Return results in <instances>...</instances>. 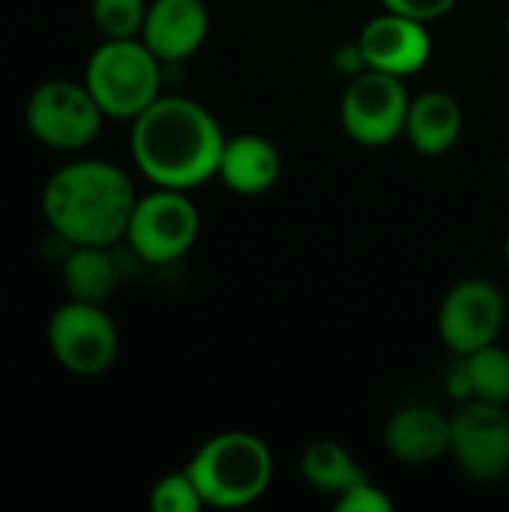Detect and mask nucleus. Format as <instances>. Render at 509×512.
Returning a JSON list of instances; mask_svg holds the SVG:
<instances>
[{
	"label": "nucleus",
	"mask_w": 509,
	"mask_h": 512,
	"mask_svg": "<svg viewBox=\"0 0 509 512\" xmlns=\"http://www.w3.org/2000/svg\"><path fill=\"white\" fill-rule=\"evenodd\" d=\"M225 129L216 114L189 96H159L129 129V153L150 186L192 192L219 174Z\"/></svg>",
	"instance_id": "nucleus-1"
},
{
	"label": "nucleus",
	"mask_w": 509,
	"mask_h": 512,
	"mask_svg": "<svg viewBox=\"0 0 509 512\" xmlns=\"http://www.w3.org/2000/svg\"><path fill=\"white\" fill-rule=\"evenodd\" d=\"M135 201L132 177L96 156H75L57 165L39 195L45 225L63 246L120 243Z\"/></svg>",
	"instance_id": "nucleus-2"
},
{
	"label": "nucleus",
	"mask_w": 509,
	"mask_h": 512,
	"mask_svg": "<svg viewBox=\"0 0 509 512\" xmlns=\"http://www.w3.org/2000/svg\"><path fill=\"white\" fill-rule=\"evenodd\" d=\"M201 498L213 510H240L267 495L276 459L264 438L252 432H219L186 462Z\"/></svg>",
	"instance_id": "nucleus-3"
},
{
	"label": "nucleus",
	"mask_w": 509,
	"mask_h": 512,
	"mask_svg": "<svg viewBox=\"0 0 509 512\" xmlns=\"http://www.w3.org/2000/svg\"><path fill=\"white\" fill-rule=\"evenodd\" d=\"M162 60L144 45L141 36L132 39H102L87 63L84 84L111 120H135L150 102L162 96Z\"/></svg>",
	"instance_id": "nucleus-4"
},
{
	"label": "nucleus",
	"mask_w": 509,
	"mask_h": 512,
	"mask_svg": "<svg viewBox=\"0 0 509 512\" xmlns=\"http://www.w3.org/2000/svg\"><path fill=\"white\" fill-rule=\"evenodd\" d=\"M105 111L93 99L84 81L48 78L30 90L24 102V126L30 138L57 153L87 150L105 123Z\"/></svg>",
	"instance_id": "nucleus-5"
},
{
	"label": "nucleus",
	"mask_w": 509,
	"mask_h": 512,
	"mask_svg": "<svg viewBox=\"0 0 509 512\" xmlns=\"http://www.w3.org/2000/svg\"><path fill=\"white\" fill-rule=\"evenodd\" d=\"M198 234L201 213L189 192L153 186L147 195H138L123 240L144 264L165 267L186 258Z\"/></svg>",
	"instance_id": "nucleus-6"
},
{
	"label": "nucleus",
	"mask_w": 509,
	"mask_h": 512,
	"mask_svg": "<svg viewBox=\"0 0 509 512\" xmlns=\"http://www.w3.org/2000/svg\"><path fill=\"white\" fill-rule=\"evenodd\" d=\"M45 342L54 363L75 378L105 375L120 351V333L108 309L72 297L51 312Z\"/></svg>",
	"instance_id": "nucleus-7"
},
{
	"label": "nucleus",
	"mask_w": 509,
	"mask_h": 512,
	"mask_svg": "<svg viewBox=\"0 0 509 512\" xmlns=\"http://www.w3.org/2000/svg\"><path fill=\"white\" fill-rule=\"evenodd\" d=\"M408 105L411 93L405 87V78L363 69L360 75L345 81L339 120L351 141L363 147H384L402 138Z\"/></svg>",
	"instance_id": "nucleus-8"
},
{
	"label": "nucleus",
	"mask_w": 509,
	"mask_h": 512,
	"mask_svg": "<svg viewBox=\"0 0 509 512\" xmlns=\"http://www.w3.org/2000/svg\"><path fill=\"white\" fill-rule=\"evenodd\" d=\"M450 456L477 483H498L509 474V411L492 402H462L450 417Z\"/></svg>",
	"instance_id": "nucleus-9"
},
{
	"label": "nucleus",
	"mask_w": 509,
	"mask_h": 512,
	"mask_svg": "<svg viewBox=\"0 0 509 512\" xmlns=\"http://www.w3.org/2000/svg\"><path fill=\"white\" fill-rule=\"evenodd\" d=\"M507 324V300L489 279L456 282L438 309V333L453 357L471 354L501 339Z\"/></svg>",
	"instance_id": "nucleus-10"
},
{
	"label": "nucleus",
	"mask_w": 509,
	"mask_h": 512,
	"mask_svg": "<svg viewBox=\"0 0 509 512\" xmlns=\"http://www.w3.org/2000/svg\"><path fill=\"white\" fill-rule=\"evenodd\" d=\"M366 66L378 72H390L399 78H411L432 60V33L426 21L408 18L402 12L384 9L381 15L369 18L357 36Z\"/></svg>",
	"instance_id": "nucleus-11"
},
{
	"label": "nucleus",
	"mask_w": 509,
	"mask_h": 512,
	"mask_svg": "<svg viewBox=\"0 0 509 512\" xmlns=\"http://www.w3.org/2000/svg\"><path fill=\"white\" fill-rule=\"evenodd\" d=\"M210 33L207 0H150L141 39L168 66L195 57Z\"/></svg>",
	"instance_id": "nucleus-12"
},
{
	"label": "nucleus",
	"mask_w": 509,
	"mask_h": 512,
	"mask_svg": "<svg viewBox=\"0 0 509 512\" xmlns=\"http://www.w3.org/2000/svg\"><path fill=\"white\" fill-rule=\"evenodd\" d=\"M384 447L396 462L429 465L450 453V417L429 405L399 408L384 426Z\"/></svg>",
	"instance_id": "nucleus-13"
},
{
	"label": "nucleus",
	"mask_w": 509,
	"mask_h": 512,
	"mask_svg": "<svg viewBox=\"0 0 509 512\" xmlns=\"http://www.w3.org/2000/svg\"><path fill=\"white\" fill-rule=\"evenodd\" d=\"M465 129L462 105L447 90H423L411 96L402 138L420 156H444L456 147Z\"/></svg>",
	"instance_id": "nucleus-14"
},
{
	"label": "nucleus",
	"mask_w": 509,
	"mask_h": 512,
	"mask_svg": "<svg viewBox=\"0 0 509 512\" xmlns=\"http://www.w3.org/2000/svg\"><path fill=\"white\" fill-rule=\"evenodd\" d=\"M282 174V156L276 144L264 135L243 132L225 141L219 180L237 195H261L276 186Z\"/></svg>",
	"instance_id": "nucleus-15"
},
{
	"label": "nucleus",
	"mask_w": 509,
	"mask_h": 512,
	"mask_svg": "<svg viewBox=\"0 0 509 512\" xmlns=\"http://www.w3.org/2000/svg\"><path fill=\"white\" fill-rule=\"evenodd\" d=\"M60 282L72 300L105 306L117 291L120 273L108 246H66L60 261Z\"/></svg>",
	"instance_id": "nucleus-16"
},
{
	"label": "nucleus",
	"mask_w": 509,
	"mask_h": 512,
	"mask_svg": "<svg viewBox=\"0 0 509 512\" xmlns=\"http://www.w3.org/2000/svg\"><path fill=\"white\" fill-rule=\"evenodd\" d=\"M300 477L312 492L330 495L336 501L354 483L366 480V471L339 441H312L300 456Z\"/></svg>",
	"instance_id": "nucleus-17"
},
{
	"label": "nucleus",
	"mask_w": 509,
	"mask_h": 512,
	"mask_svg": "<svg viewBox=\"0 0 509 512\" xmlns=\"http://www.w3.org/2000/svg\"><path fill=\"white\" fill-rule=\"evenodd\" d=\"M459 360L468 375L471 399L509 408V351L504 345L492 342L471 354H462Z\"/></svg>",
	"instance_id": "nucleus-18"
},
{
	"label": "nucleus",
	"mask_w": 509,
	"mask_h": 512,
	"mask_svg": "<svg viewBox=\"0 0 509 512\" xmlns=\"http://www.w3.org/2000/svg\"><path fill=\"white\" fill-rule=\"evenodd\" d=\"M150 0H90V18L102 39L141 36Z\"/></svg>",
	"instance_id": "nucleus-19"
},
{
	"label": "nucleus",
	"mask_w": 509,
	"mask_h": 512,
	"mask_svg": "<svg viewBox=\"0 0 509 512\" xmlns=\"http://www.w3.org/2000/svg\"><path fill=\"white\" fill-rule=\"evenodd\" d=\"M207 507L189 471H171L159 477L150 489V510L153 512H201Z\"/></svg>",
	"instance_id": "nucleus-20"
},
{
	"label": "nucleus",
	"mask_w": 509,
	"mask_h": 512,
	"mask_svg": "<svg viewBox=\"0 0 509 512\" xmlns=\"http://www.w3.org/2000/svg\"><path fill=\"white\" fill-rule=\"evenodd\" d=\"M336 510L339 512H393V501L387 492H381L369 477L354 483L348 492H342L336 498Z\"/></svg>",
	"instance_id": "nucleus-21"
},
{
	"label": "nucleus",
	"mask_w": 509,
	"mask_h": 512,
	"mask_svg": "<svg viewBox=\"0 0 509 512\" xmlns=\"http://www.w3.org/2000/svg\"><path fill=\"white\" fill-rule=\"evenodd\" d=\"M459 0H381L384 9L390 12H402L408 18H417V21H441L444 15H450L456 9Z\"/></svg>",
	"instance_id": "nucleus-22"
},
{
	"label": "nucleus",
	"mask_w": 509,
	"mask_h": 512,
	"mask_svg": "<svg viewBox=\"0 0 509 512\" xmlns=\"http://www.w3.org/2000/svg\"><path fill=\"white\" fill-rule=\"evenodd\" d=\"M333 66H336L339 75H345V81L354 78V75H360L363 69H369L366 66V57H363V48H360L357 39L354 42H345V45H339L333 51Z\"/></svg>",
	"instance_id": "nucleus-23"
},
{
	"label": "nucleus",
	"mask_w": 509,
	"mask_h": 512,
	"mask_svg": "<svg viewBox=\"0 0 509 512\" xmlns=\"http://www.w3.org/2000/svg\"><path fill=\"white\" fill-rule=\"evenodd\" d=\"M504 261H507V267H509V234H507V240H504Z\"/></svg>",
	"instance_id": "nucleus-24"
},
{
	"label": "nucleus",
	"mask_w": 509,
	"mask_h": 512,
	"mask_svg": "<svg viewBox=\"0 0 509 512\" xmlns=\"http://www.w3.org/2000/svg\"><path fill=\"white\" fill-rule=\"evenodd\" d=\"M504 180H507V189H509V159H507V168H504Z\"/></svg>",
	"instance_id": "nucleus-25"
},
{
	"label": "nucleus",
	"mask_w": 509,
	"mask_h": 512,
	"mask_svg": "<svg viewBox=\"0 0 509 512\" xmlns=\"http://www.w3.org/2000/svg\"><path fill=\"white\" fill-rule=\"evenodd\" d=\"M507 39H509V15H507Z\"/></svg>",
	"instance_id": "nucleus-26"
}]
</instances>
